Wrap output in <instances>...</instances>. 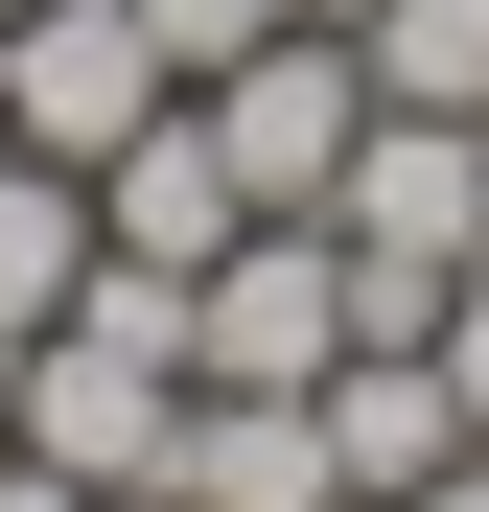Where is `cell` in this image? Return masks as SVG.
<instances>
[{
  "label": "cell",
  "instance_id": "obj_1",
  "mask_svg": "<svg viewBox=\"0 0 489 512\" xmlns=\"http://www.w3.org/2000/svg\"><path fill=\"white\" fill-rule=\"evenodd\" d=\"M0 443L140 512V489H163V443H187V280L94 256V280H70V326H24V396H0Z\"/></svg>",
  "mask_w": 489,
  "mask_h": 512
},
{
  "label": "cell",
  "instance_id": "obj_2",
  "mask_svg": "<svg viewBox=\"0 0 489 512\" xmlns=\"http://www.w3.org/2000/svg\"><path fill=\"white\" fill-rule=\"evenodd\" d=\"M326 350H350V233H326V210H257L187 280V396H326Z\"/></svg>",
  "mask_w": 489,
  "mask_h": 512
},
{
  "label": "cell",
  "instance_id": "obj_3",
  "mask_svg": "<svg viewBox=\"0 0 489 512\" xmlns=\"http://www.w3.org/2000/svg\"><path fill=\"white\" fill-rule=\"evenodd\" d=\"M187 70H163V24L140 0H24L0 24V140H47V163H117Z\"/></svg>",
  "mask_w": 489,
  "mask_h": 512
},
{
  "label": "cell",
  "instance_id": "obj_4",
  "mask_svg": "<svg viewBox=\"0 0 489 512\" xmlns=\"http://www.w3.org/2000/svg\"><path fill=\"white\" fill-rule=\"evenodd\" d=\"M187 117H210V163H233L257 210H326V187H350V117H373V70H350V24H280V47H233Z\"/></svg>",
  "mask_w": 489,
  "mask_h": 512
},
{
  "label": "cell",
  "instance_id": "obj_5",
  "mask_svg": "<svg viewBox=\"0 0 489 512\" xmlns=\"http://www.w3.org/2000/svg\"><path fill=\"white\" fill-rule=\"evenodd\" d=\"M326 233L350 256H396V280H466L489 256V117H350V187H326Z\"/></svg>",
  "mask_w": 489,
  "mask_h": 512
},
{
  "label": "cell",
  "instance_id": "obj_6",
  "mask_svg": "<svg viewBox=\"0 0 489 512\" xmlns=\"http://www.w3.org/2000/svg\"><path fill=\"white\" fill-rule=\"evenodd\" d=\"M233 233H257V187H233V163H210V117L163 94V117L94 163V256H140V280H210Z\"/></svg>",
  "mask_w": 489,
  "mask_h": 512
},
{
  "label": "cell",
  "instance_id": "obj_7",
  "mask_svg": "<svg viewBox=\"0 0 489 512\" xmlns=\"http://www.w3.org/2000/svg\"><path fill=\"white\" fill-rule=\"evenodd\" d=\"M303 419H326V489H373V512L420 489V466H466V396H443V350H326V396H303Z\"/></svg>",
  "mask_w": 489,
  "mask_h": 512
},
{
  "label": "cell",
  "instance_id": "obj_8",
  "mask_svg": "<svg viewBox=\"0 0 489 512\" xmlns=\"http://www.w3.org/2000/svg\"><path fill=\"white\" fill-rule=\"evenodd\" d=\"M140 512H326V419L303 396H187V443H163Z\"/></svg>",
  "mask_w": 489,
  "mask_h": 512
},
{
  "label": "cell",
  "instance_id": "obj_9",
  "mask_svg": "<svg viewBox=\"0 0 489 512\" xmlns=\"http://www.w3.org/2000/svg\"><path fill=\"white\" fill-rule=\"evenodd\" d=\"M70 280H94V163L0 140V350H24V326H70Z\"/></svg>",
  "mask_w": 489,
  "mask_h": 512
},
{
  "label": "cell",
  "instance_id": "obj_10",
  "mask_svg": "<svg viewBox=\"0 0 489 512\" xmlns=\"http://www.w3.org/2000/svg\"><path fill=\"white\" fill-rule=\"evenodd\" d=\"M350 70H373L396 117H489V0H373Z\"/></svg>",
  "mask_w": 489,
  "mask_h": 512
},
{
  "label": "cell",
  "instance_id": "obj_11",
  "mask_svg": "<svg viewBox=\"0 0 489 512\" xmlns=\"http://www.w3.org/2000/svg\"><path fill=\"white\" fill-rule=\"evenodd\" d=\"M140 24H163V70H187V94H210V70H233V47H280L303 0H140Z\"/></svg>",
  "mask_w": 489,
  "mask_h": 512
},
{
  "label": "cell",
  "instance_id": "obj_12",
  "mask_svg": "<svg viewBox=\"0 0 489 512\" xmlns=\"http://www.w3.org/2000/svg\"><path fill=\"white\" fill-rule=\"evenodd\" d=\"M443 396H466V443H489V280H443Z\"/></svg>",
  "mask_w": 489,
  "mask_h": 512
},
{
  "label": "cell",
  "instance_id": "obj_13",
  "mask_svg": "<svg viewBox=\"0 0 489 512\" xmlns=\"http://www.w3.org/2000/svg\"><path fill=\"white\" fill-rule=\"evenodd\" d=\"M0 512H117V489H70V466H24V443H0Z\"/></svg>",
  "mask_w": 489,
  "mask_h": 512
},
{
  "label": "cell",
  "instance_id": "obj_14",
  "mask_svg": "<svg viewBox=\"0 0 489 512\" xmlns=\"http://www.w3.org/2000/svg\"><path fill=\"white\" fill-rule=\"evenodd\" d=\"M396 512H489V443H466V466H420V489H396Z\"/></svg>",
  "mask_w": 489,
  "mask_h": 512
},
{
  "label": "cell",
  "instance_id": "obj_15",
  "mask_svg": "<svg viewBox=\"0 0 489 512\" xmlns=\"http://www.w3.org/2000/svg\"><path fill=\"white\" fill-rule=\"evenodd\" d=\"M303 24H373V0H303Z\"/></svg>",
  "mask_w": 489,
  "mask_h": 512
},
{
  "label": "cell",
  "instance_id": "obj_16",
  "mask_svg": "<svg viewBox=\"0 0 489 512\" xmlns=\"http://www.w3.org/2000/svg\"><path fill=\"white\" fill-rule=\"evenodd\" d=\"M0 24H24V0H0Z\"/></svg>",
  "mask_w": 489,
  "mask_h": 512
},
{
  "label": "cell",
  "instance_id": "obj_17",
  "mask_svg": "<svg viewBox=\"0 0 489 512\" xmlns=\"http://www.w3.org/2000/svg\"><path fill=\"white\" fill-rule=\"evenodd\" d=\"M466 280H489V256H466Z\"/></svg>",
  "mask_w": 489,
  "mask_h": 512
}]
</instances>
